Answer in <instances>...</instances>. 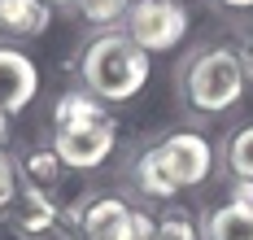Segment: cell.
Segmentation results:
<instances>
[{"label": "cell", "instance_id": "10", "mask_svg": "<svg viewBox=\"0 0 253 240\" xmlns=\"http://www.w3.org/2000/svg\"><path fill=\"white\" fill-rule=\"evenodd\" d=\"M205 240H253V205H214L205 218Z\"/></svg>", "mask_w": 253, "mask_h": 240}, {"label": "cell", "instance_id": "9", "mask_svg": "<svg viewBox=\"0 0 253 240\" xmlns=\"http://www.w3.org/2000/svg\"><path fill=\"white\" fill-rule=\"evenodd\" d=\"M52 22L48 0H0V31L4 35H44Z\"/></svg>", "mask_w": 253, "mask_h": 240}, {"label": "cell", "instance_id": "11", "mask_svg": "<svg viewBox=\"0 0 253 240\" xmlns=\"http://www.w3.org/2000/svg\"><path fill=\"white\" fill-rule=\"evenodd\" d=\"M22 170H26V184L31 188H44V192H48V188L61 179L66 161L57 158V149H31L22 158Z\"/></svg>", "mask_w": 253, "mask_h": 240}, {"label": "cell", "instance_id": "14", "mask_svg": "<svg viewBox=\"0 0 253 240\" xmlns=\"http://www.w3.org/2000/svg\"><path fill=\"white\" fill-rule=\"evenodd\" d=\"M157 240H201L197 232V218L188 210H166L157 218Z\"/></svg>", "mask_w": 253, "mask_h": 240}, {"label": "cell", "instance_id": "4", "mask_svg": "<svg viewBox=\"0 0 253 240\" xmlns=\"http://www.w3.org/2000/svg\"><path fill=\"white\" fill-rule=\"evenodd\" d=\"M245 83H249L245 79V66H240V57L231 53V48H205L179 75L183 101L192 109H201V114H223V109H231L245 96Z\"/></svg>", "mask_w": 253, "mask_h": 240}, {"label": "cell", "instance_id": "3", "mask_svg": "<svg viewBox=\"0 0 253 240\" xmlns=\"http://www.w3.org/2000/svg\"><path fill=\"white\" fill-rule=\"evenodd\" d=\"M79 70H83V87L96 101H131L149 83V53L126 35H96Z\"/></svg>", "mask_w": 253, "mask_h": 240}, {"label": "cell", "instance_id": "13", "mask_svg": "<svg viewBox=\"0 0 253 240\" xmlns=\"http://www.w3.org/2000/svg\"><path fill=\"white\" fill-rule=\"evenodd\" d=\"M227 170L236 179H253V122L240 127L227 144Z\"/></svg>", "mask_w": 253, "mask_h": 240}, {"label": "cell", "instance_id": "7", "mask_svg": "<svg viewBox=\"0 0 253 240\" xmlns=\"http://www.w3.org/2000/svg\"><path fill=\"white\" fill-rule=\"evenodd\" d=\"M35 92H40L35 61L26 53H18V48H0V109L13 118L35 101Z\"/></svg>", "mask_w": 253, "mask_h": 240}, {"label": "cell", "instance_id": "8", "mask_svg": "<svg viewBox=\"0 0 253 240\" xmlns=\"http://www.w3.org/2000/svg\"><path fill=\"white\" fill-rule=\"evenodd\" d=\"M9 223H13L22 236H40V232H48L52 223H57V205L48 201L44 188L26 184L22 192H13V201H9Z\"/></svg>", "mask_w": 253, "mask_h": 240}, {"label": "cell", "instance_id": "20", "mask_svg": "<svg viewBox=\"0 0 253 240\" xmlns=\"http://www.w3.org/2000/svg\"><path fill=\"white\" fill-rule=\"evenodd\" d=\"M4 140H9V114L0 109V144H4Z\"/></svg>", "mask_w": 253, "mask_h": 240}, {"label": "cell", "instance_id": "17", "mask_svg": "<svg viewBox=\"0 0 253 240\" xmlns=\"http://www.w3.org/2000/svg\"><path fill=\"white\" fill-rule=\"evenodd\" d=\"M135 240H157V218L135 210Z\"/></svg>", "mask_w": 253, "mask_h": 240}, {"label": "cell", "instance_id": "12", "mask_svg": "<svg viewBox=\"0 0 253 240\" xmlns=\"http://www.w3.org/2000/svg\"><path fill=\"white\" fill-rule=\"evenodd\" d=\"M75 9H79V18L92 22V27H114V22L126 18L131 0H75Z\"/></svg>", "mask_w": 253, "mask_h": 240}, {"label": "cell", "instance_id": "19", "mask_svg": "<svg viewBox=\"0 0 253 240\" xmlns=\"http://www.w3.org/2000/svg\"><path fill=\"white\" fill-rule=\"evenodd\" d=\"M223 9H253V0H218Z\"/></svg>", "mask_w": 253, "mask_h": 240}, {"label": "cell", "instance_id": "2", "mask_svg": "<svg viewBox=\"0 0 253 240\" xmlns=\"http://www.w3.org/2000/svg\"><path fill=\"white\" fill-rule=\"evenodd\" d=\"M210 170H214V149H210V140L197 135V131H175V135L157 140L153 149L140 153V161H135V184H140V192L153 197V201H170L183 188L205 184Z\"/></svg>", "mask_w": 253, "mask_h": 240}, {"label": "cell", "instance_id": "5", "mask_svg": "<svg viewBox=\"0 0 253 240\" xmlns=\"http://www.w3.org/2000/svg\"><path fill=\"white\" fill-rule=\"evenodd\" d=\"M188 4H170V0H131L123 18V35L131 44H140L144 53H170L188 40Z\"/></svg>", "mask_w": 253, "mask_h": 240}, {"label": "cell", "instance_id": "18", "mask_svg": "<svg viewBox=\"0 0 253 240\" xmlns=\"http://www.w3.org/2000/svg\"><path fill=\"white\" fill-rule=\"evenodd\" d=\"M227 201H240V205H253V179H236L231 184V197Z\"/></svg>", "mask_w": 253, "mask_h": 240}, {"label": "cell", "instance_id": "22", "mask_svg": "<svg viewBox=\"0 0 253 240\" xmlns=\"http://www.w3.org/2000/svg\"><path fill=\"white\" fill-rule=\"evenodd\" d=\"M170 4H188V0H170Z\"/></svg>", "mask_w": 253, "mask_h": 240}, {"label": "cell", "instance_id": "1", "mask_svg": "<svg viewBox=\"0 0 253 240\" xmlns=\"http://www.w3.org/2000/svg\"><path fill=\"white\" fill-rule=\"evenodd\" d=\"M118 144V122L92 92H66L52 109V149L66 170H96Z\"/></svg>", "mask_w": 253, "mask_h": 240}, {"label": "cell", "instance_id": "15", "mask_svg": "<svg viewBox=\"0 0 253 240\" xmlns=\"http://www.w3.org/2000/svg\"><path fill=\"white\" fill-rule=\"evenodd\" d=\"M13 161H9V153L0 149V210H9V201H13Z\"/></svg>", "mask_w": 253, "mask_h": 240}, {"label": "cell", "instance_id": "16", "mask_svg": "<svg viewBox=\"0 0 253 240\" xmlns=\"http://www.w3.org/2000/svg\"><path fill=\"white\" fill-rule=\"evenodd\" d=\"M231 53L240 57V66H245V79H253V27L240 31V40H236V48Z\"/></svg>", "mask_w": 253, "mask_h": 240}, {"label": "cell", "instance_id": "6", "mask_svg": "<svg viewBox=\"0 0 253 240\" xmlns=\"http://www.w3.org/2000/svg\"><path fill=\"white\" fill-rule=\"evenodd\" d=\"M83 240H135V210L123 197H96L87 210H79Z\"/></svg>", "mask_w": 253, "mask_h": 240}, {"label": "cell", "instance_id": "21", "mask_svg": "<svg viewBox=\"0 0 253 240\" xmlns=\"http://www.w3.org/2000/svg\"><path fill=\"white\" fill-rule=\"evenodd\" d=\"M48 4H75V0H48Z\"/></svg>", "mask_w": 253, "mask_h": 240}]
</instances>
